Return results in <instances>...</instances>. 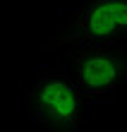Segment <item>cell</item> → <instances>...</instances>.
<instances>
[{
	"mask_svg": "<svg viewBox=\"0 0 127 132\" xmlns=\"http://www.w3.org/2000/svg\"><path fill=\"white\" fill-rule=\"evenodd\" d=\"M127 43V0H86L74 17L58 29L41 48H110Z\"/></svg>",
	"mask_w": 127,
	"mask_h": 132,
	"instance_id": "1",
	"label": "cell"
},
{
	"mask_svg": "<svg viewBox=\"0 0 127 132\" xmlns=\"http://www.w3.org/2000/svg\"><path fill=\"white\" fill-rule=\"evenodd\" d=\"M38 132H79L84 96L65 72H46L24 91Z\"/></svg>",
	"mask_w": 127,
	"mask_h": 132,
	"instance_id": "3",
	"label": "cell"
},
{
	"mask_svg": "<svg viewBox=\"0 0 127 132\" xmlns=\"http://www.w3.org/2000/svg\"><path fill=\"white\" fill-rule=\"evenodd\" d=\"M62 72L89 103L110 101L127 82V46L82 48L62 58Z\"/></svg>",
	"mask_w": 127,
	"mask_h": 132,
	"instance_id": "2",
	"label": "cell"
}]
</instances>
